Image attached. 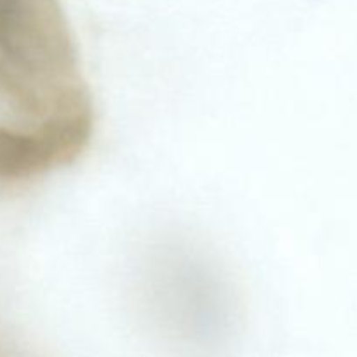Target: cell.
I'll return each mask as SVG.
<instances>
[{"label": "cell", "instance_id": "1", "mask_svg": "<svg viewBox=\"0 0 357 357\" xmlns=\"http://www.w3.org/2000/svg\"><path fill=\"white\" fill-rule=\"evenodd\" d=\"M0 117L59 153H79L94 105L59 0H0Z\"/></svg>", "mask_w": 357, "mask_h": 357}]
</instances>
